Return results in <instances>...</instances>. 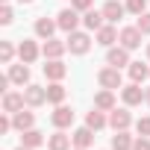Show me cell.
<instances>
[{
	"mask_svg": "<svg viewBox=\"0 0 150 150\" xmlns=\"http://www.w3.org/2000/svg\"><path fill=\"white\" fill-rule=\"evenodd\" d=\"M56 27H59L56 21H50V18H38V21H35V35L47 41V38H53V30H56Z\"/></svg>",
	"mask_w": 150,
	"mask_h": 150,
	"instance_id": "19",
	"label": "cell"
},
{
	"mask_svg": "<svg viewBox=\"0 0 150 150\" xmlns=\"http://www.w3.org/2000/svg\"><path fill=\"white\" fill-rule=\"evenodd\" d=\"M106 65H112V68H124V65H129V50H127V47H109V53H106Z\"/></svg>",
	"mask_w": 150,
	"mask_h": 150,
	"instance_id": "8",
	"label": "cell"
},
{
	"mask_svg": "<svg viewBox=\"0 0 150 150\" xmlns=\"http://www.w3.org/2000/svg\"><path fill=\"white\" fill-rule=\"evenodd\" d=\"M65 74H68V68H65L59 59H50V62L44 65V77H47V80H53V83H59Z\"/></svg>",
	"mask_w": 150,
	"mask_h": 150,
	"instance_id": "13",
	"label": "cell"
},
{
	"mask_svg": "<svg viewBox=\"0 0 150 150\" xmlns=\"http://www.w3.org/2000/svg\"><path fill=\"white\" fill-rule=\"evenodd\" d=\"M18 56H21V62H27V65L35 62V59H38V44H35V41H21V44H18Z\"/></svg>",
	"mask_w": 150,
	"mask_h": 150,
	"instance_id": "16",
	"label": "cell"
},
{
	"mask_svg": "<svg viewBox=\"0 0 150 150\" xmlns=\"http://www.w3.org/2000/svg\"><path fill=\"white\" fill-rule=\"evenodd\" d=\"M65 100V86L62 83H53V86H47V103H62Z\"/></svg>",
	"mask_w": 150,
	"mask_h": 150,
	"instance_id": "27",
	"label": "cell"
},
{
	"mask_svg": "<svg viewBox=\"0 0 150 150\" xmlns=\"http://www.w3.org/2000/svg\"><path fill=\"white\" fill-rule=\"evenodd\" d=\"M24 97H27V106H41V103H47V88H41V86H27V88H24Z\"/></svg>",
	"mask_w": 150,
	"mask_h": 150,
	"instance_id": "11",
	"label": "cell"
},
{
	"mask_svg": "<svg viewBox=\"0 0 150 150\" xmlns=\"http://www.w3.org/2000/svg\"><path fill=\"white\" fill-rule=\"evenodd\" d=\"M71 138H74V147H83V150H86V147H91V141H94V129H91V127H80Z\"/></svg>",
	"mask_w": 150,
	"mask_h": 150,
	"instance_id": "14",
	"label": "cell"
},
{
	"mask_svg": "<svg viewBox=\"0 0 150 150\" xmlns=\"http://www.w3.org/2000/svg\"><path fill=\"white\" fill-rule=\"evenodd\" d=\"M147 103H150V88H147Z\"/></svg>",
	"mask_w": 150,
	"mask_h": 150,
	"instance_id": "38",
	"label": "cell"
},
{
	"mask_svg": "<svg viewBox=\"0 0 150 150\" xmlns=\"http://www.w3.org/2000/svg\"><path fill=\"white\" fill-rule=\"evenodd\" d=\"M18 3H33V0H18Z\"/></svg>",
	"mask_w": 150,
	"mask_h": 150,
	"instance_id": "37",
	"label": "cell"
},
{
	"mask_svg": "<svg viewBox=\"0 0 150 150\" xmlns=\"http://www.w3.org/2000/svg\"><path fill=\"white\" fill-rule=\"evenodd\" d=\"M132 135L127 132V129H118L115 135H112V150H132Z\"/></svg>",
	"mask_w": 150,
	"mask_h": 150,
	"instance_id": "20",
	"label": "cell"
},
{
	"mask_svg": "<svg viewBox=\"0 0 150 150\" xmlns=\"http://www.w3.org/2000/svg\"><path fill=\"white\" fill-rule=\"evenodd\" d=\"M50 121H53V127H59V129H65V127H71L74 124V112L68 109V106H56L53 109V115H50Z\"/></svg>",
	"mask_w": 150,
	"mask_h": 150,
	"instance_id": "9",
	"label": "cell"
},
{
	"mask_svg": "<svg viewBox=\"0 0 150 150\" xmlns=\"http://www.w3.org/2000/svg\"><path fill=\"white\" fill-rule=\"evenodd\" d=\"M100 12H103V18H106L109 24H118V21L124 18L127 6H124V3H118V0H106V6H103Z\"/></svg>",
	"mask_w": 150,
	"mask_h": 150,
	"instance_id": "7",
	"label": "cell"
},
{
	"mask_svg": "<svg viewBox=\"0 0 150 150\" xmlns=\"http://www.w3.org/2000/svg\"><path fill=\"white\" fill-rule=\"evenodd\" d=\"M135 129H138V135H150V118H141L135 124Z\"/></svg>",
	"mask_w": 150,
	"mask_h": 150,
	"instance_id": "34",
	"label": "cell"
},
{
	"mask_svg": "<svg viewBox=\"0 0 150 150\" xmlns=\"http://www.w3.org/2000/svg\"><path fill=\"white\" fill-rule=\"evenodd\" d=\"M88 47H91V38H88V33H68V50L74 53V56H86L88 53Z\"/></svg>",
	"mask_w": 150,
	"mask_h": 150,
	"instance_id": "1",
	"label": "cell"
},
{
	"mask_svg": "<svg viewBox=\"0 0 150 150\" xmlns=\"http://www.w3.org/2000/svg\"><path fill=\"white\" fill-rule=\"evenodd\" d=\"M106 124H109V121H106L103 109H97V106H94V109H91V112L86 115V127H91V129H103Z\"/></svg>",
	"mask_w": 150,
	"mask_h": 150,
	"instance_id": "23",
	"label": "cell"
},
{
	"mask_svg": "<svg viewBox=\"0 0 150 150\" xmlns=\"http://www.w3.org/2000/svg\"><path fill=\"white\" fill-rule=\"evenodd\" d=\"M12 127H15V124H12V118H0V135H6Z\"/></svg>",
	"mask_w": 150,
	"mask_h": 150,
	"instance_id": "35",
	"label": "cell"
},
{
	"mask_svg": "<svg viewBox=\"0 0 150 150\" xmlns=\"http://www.w3.org/2000/svg\"><path fill=\"white\" fill-rule=\"evenodd\" d=\"M135 27H138L141 33H147V35H150V12H141V15H138V24H135Z\"/></svg>",
	"mask_w": 150,
	"mask_h": 150,
	"instance_id": "30",
	"label": "cell"
},
{
	"mask_svg": "<svg viewBox=\"0 0 150 150\" xmlns=\"http://www.w3.org/2000/svg\"><path fill=\"white\" fill-rule=\"evenodd\" d=\"M12 18H15L12 15V6H0V24L6 27V24H12Z\"/></svg>",
	"mask_w": 150,
	"mask_h": 150,
	"instance_id": "31",
	"label": "cell"
},
{
	"mask_svg": "<svg viewBox=\"0 0 150 150\" xmlns=\"http://www.w3.org/2000/svg\"><path fill=\"white\" fill-rule=\"evenodd\" d=\"M144 3H147V0H127V12L141 15V12H144Z\"/></svg>",
	"mask_w": 150,
	"mask_h": 150,
	"instance_id": "29",
	"label": "cell"
},
{
	"mask_svg": "<svg viewBox=\"0 0 150 150\" xmlns=\"http://www.w3.org/2000/svg\"><path fill=\"white\" fill-rule=\"evenodd\" d=\"M71 6L77 9V12H88L91 9V0H71Z\"/></svg>",
	"mask_w": 150,
	"mask_h": 150,
	"instance_id": "33",
	"label": "cell"
},
{
	"mask_svg": "<svg viewBox=\"0 0 150 150\" xmlns=\"http://www.w3.org/2000/svg\"><path fill=\"white\" fill-rule=\"evenodd\" d=\"M94 106L103 109V112H112V109H115V94H112V88H103V91L94 97Z\"/></svg>",
	"mask_w": 150,
	"mask_h": 150,
	"instance_id": "22",
	"label": "cell"
},
{
	"mask_svg": "<svg viewBox=\"0 0 150 150\" xmlns=\"http://www.w3.org/2000/svg\"><path fill=\"white\" fill-rule=\"evenodd\" d=\"M56 24H59V30H65V33H74L77 30V24H80V15H77V9H62L59 12V18H56Z\"/></svg>",
	"mask_w": 150,
	"mask_h": 150,
	"instance_id": "6",
	"label": "cell"
},
{
	"mask_svg": "<svg viewBox=\"0 0 150 150\" xmlns=\"http://www.w3.org/2000/svg\"><path fill=\"white\" fill-rule=\"evenodd\" d=\"M94 35H97V44H103V47H112V44L118 41V35H121V33H118V30H115V27L106 21V24H103V27H100Z\"/></svg>",
	"mask_w": 150,
	"mask_h": 150,
	"instance_id": "10",
	"label": "cell"
},
{
	"mask_svg": "<svg viewBox=\"0 0 150 150\" xmlns=\"http://www.w3.org/2000/svg\"><path fill=\"white\" fill-rule=\"evenodd\" d=\"M147 59H150V44H147Z\"/></svg>",
	"mask_w": 150,
	"mask_h": 150,
	"instance_id": "39",
	"label": "cell"
},
{
	"mask_svg": "<svg viewBox=\"0 0 150 150\" xmlns=\"http://www.w3.org/2000/svg\"><path fill=\"white\" fill-rule=\"evenodd\" d=\"M21 144H24V147H33V150H35V147H41V144H44V135H41L38 129H27V132L21 135Z\"/></svg>",
	"mask_w": 150,
	"mask_h": 150,
	"instance_id": "25",
	"label": "cell"
},
{
	"mask_svg": "<svg viewBox=\"0 0 150 150\" xmlns=\"http://www.w3.org/2000/svg\"><path fill=\"white\" fill-rule=\"evenodd\" d=\"M83 24H86V30H100L103 24H106V18H103V12H94V9H88L86 12V18H83Z\"/></svg>",
	"mask_w": 150,
	"mask_h": 150,
	"instance_id": "24",
	"label": "cell"
},
{
	"mask_svg": "<svg viewBox=\"0 0 150 150\" xmlns=\"http://www.w3.org/2000/svg\"><path fill=\"white\" fill-rule=\"evenodd\" d=\"M65 50H68V41H56V38H47V41H44V50H41V53H44L47 59H59V56H62Z\"/></svg>",
	"mask_w": 150,
	"mask_h": 150,
	"instance_id": "15",
	"label": "cell"
},
{
	"mask_svg": "<svg viewBox=\"0 0 150 150\" xmlns=\"http://www.w3.org/2000/svg\"><path fill=\"white\" fill-rule=\"evenodd\" d=\"M12 56H15L12 41H0V62H3V65H9V62H12Z\"/></svg>",
	"mask_w": 150,
	"mask_h": 150,
	"instance_id": "28",
	"label": "cell"
},
{
	"mask_svg": "<svg viewBox=\"0 0 150 150\" xmlns=\"http://www.w3.org/2000/svg\"><path fill=\"white\" fill-rule=\"evenodd\" d=\"M97 83H100L103 88H112V91L121 88V68H112V65L103 68V71L97 74Z\"/></svg>",
	"mask_w": 150,
	"mask_h": 150,
	"instance_id": "3",
	"label": "cell"
},
{
	"mask_svg": "<svg viewBox=\"0 0 150 150\" xmlns=\"http://www.w3.org/2000/svg\"><path fill=\"white\" fill-rule=\"evenodd\" d=\"M12 124H15V129L27 132V129H33V124H35V115L21 109V112H15V115H12Z\"/></svg>",
	"mask_w": 150,
	"mask_h": 150,
	"instance_id": "17",
	"label": "cell"
},
{
	"mask_svg": "<svg viewBox=\"0 0 150 150\" xmlns=\"http://www.w3.org/2000/svg\"><path fill=\"white\" fill-rule=\"evenodd\" d=\"M71 144H74V138L65 135V132H53V135L47 138V147H50V150H71Z\"/></svg>",
	"mask_w": 150,
	"mask_h": 150,
	"instance_id": "21",
	"label": "cell"
},
{
	"mask_svg": "<svg viewBox=\"0 0 150 150\" xmlns=\"http://www.w3.org/2000/svg\"><path fill=\"white\" fill-rule=\"evenodd\" d=\"M141 30L138 27H124L121 30V35H118V41H121V47H127V50H135V47H141Z\"/></svg>",
	"mask_w": 150,
	"mask_h": 150,
	"instance_id": "2",
	"label": "cell"
},
{
	"mask_svg": "<svg viewBox=\"0 0 150 150\" xmlns=\"http://www.w3.org/2000/svg\"><path fill=\"white\" fill-rule=\"evenodd\" d=\"M129 77H132V83H144L150 77V68L141 62H129Z\"/></svg>",
	"mask_w": 150,
	"mask_h": 150,
	"instance_id": "26",
	"label": "cell"
},
{
	"mask_svg": "<svg viewBox=\"0 0 150 150\" xmlns=\"http://www.w3.org/2000/svg\"><path fill=\"white\" fill-rule=\"evenodd\" d=\"M18 150H33V147H24V144H21V147H18Z\"/></svg>",
	"mask_w": 150,
	"mask_h": 150,
	"instance_id": "36",
	"label": "cell"
},
{
	"mask_svg": "<svg viewBox=\"0 0 150 150\" xmlns=\"http://www.w3.org/2000/svg\"><path fill=\"white\" fill-rule=\"evenodd\" d=\"M132 150H150V135H138L135 144H132Z\"/></svg>",
	"mask_w": 150,
	"mask_h": 150,
	"instance_id": "32",
	"label": "cell"
},
{
	"mask_svg": "<svg viewBox=\"0 0 150 150\" xmlns=\"http://www.w3.org/2000/svg\"><path fill=\"white\" fill-rule=\"evenodd\" d=\"M9 80L18 83V86L30 83V68H27V62H21V65H9Z\"/></svg>",
	"mask_w": 150,
	"mask_h": 150,
	"instance_id": "18",
	"label": "cell"
},
{
	"mask_svg": "<svg viewBox=\"0 0 150 150\" xmlns=\"http://www.w3.org/2000/svg\"><path fill=\"white\" fill-rule=\"evenodd\" d=\"M77 150H83V147H77Z\"/></svg>",
	"mask_w": 150,
	"mask_h": 150,
	"instance_id": "40",
	"label": "cell"
},
{
	"mask_svg": "<svg viewBox=\"0 0 150 150\" xmlns=\"http://www.w3.org/2000/svg\"><path fill=\"white\" fill-rule=\"evenodd\" d=\"M121 94H124V103L127 106H138L141 100H147V91L141 88V83H129L127 88H121Z\"/></svg>",
	"mask_w": 150,
	"mask_h": 150,
	"instance_id": "4",
	"label": "cell"
},
{
	"mask_svg": "<svg viewBox=\"0 0 150 150\" xmlns=\"http://www.w3.org/2000/svg\"><path fill=\"white\" fill-rule=\"evenodd\" d=\"M24 103H27L24 91H6V94H3V112H6V115L21 112V109H24Z\"/></svg>",
	"mask_w": 150,
	"mask_h": 150,
	"instance_id": "5",
	"label": "cell"
},
{
	"mask_svg": "<svg viewBox=\"0 0 150 150\" xmlns=\"http://www.w3.org/2000/svg\"><path fill=\"white\" fill-rule=\"evenodd\" d=\"M132 124V115L127 112V109H112V115H109V127L118 132V129H127Z\"/></svg>",
	"mask_w": 150,
	"mask_h": 150,
	"instance_id": "12",
	"label": "cell"
}]
</instances>
